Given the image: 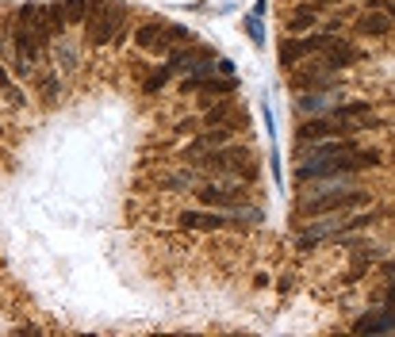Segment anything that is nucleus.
Wrapping results in <instances>:
<instances>
[{"label": "nucleus", "mask_w": 395, "mask_h": 337, "mask_svg": "<svg viewBox=\"0 0 395 337\" xmlns=\"http://www.w3.org/2000/svg\"><path fill=\"white\" fill-rule=\"evenodd\" d=\"M368 203L365 188H353V184H337V188H327V192H315V200L299 203V215L303 219H315V215H342V211H357Z\"/></svg>", "instance_id": "f257e3e1"}, {"label": "nucleus", "mask_w": 395, "mask_h": 337, "mask_svg": "<svg viewBox=\"0 0 395 337\" xmlns=\"http://www.w3.org/2000/svg\"><path fill=\"white\" fill-rule=\"evenodd\" d=\"M127 8L119 0H88V16H85V31L92 46H107L123 31Z\"/></svg>", "instance_id": "f03ea898"}, {"label": "nucleus", "mask_w": 395, "mask_h": 337, "mask_svg": "<svg viewBox=\"0 0 395 337\" xmlns=\"http://www.w3.org/2000/svg\"><path fill=\"white\" fill-rule=\"evenodd\" d=\"M196 165H207L215 173H231V176H253L257 165H253L250 146H219L212 154H192Z\"/></svg>", "instance_id": "7ed1b4c3"}, {"label": "nucleus", "mask_w": 395, "mask_h": 337, "mask_svg": "<svg viewBox=\"0 0 395 337\" xmlns=\"http://www.w3.org/2000/svg\"><path fill=\"white\" fill-rule=\"evenodd\" d=\"M368 215H357V219H330V222H315L307 234H299V245H315L322 238H334V234H346V230H357V226H368Z\"/></svg>", "instance_id": "20e7f679"}, {"label": "nucleus", "mask_w": 395, "mask_h": 337, "mask_svg": "<svg viewBox=\"0 0 395 337\" xmlns=\"http://www.w3.org/2000/svg\"><path fill=\"white\" fill-rule=\"evenodd\" d=\"M135 42H138L142 50H150V54H165V50L173 46V27H169V23H162V20L142 23V27L135 31Z\"/></svg>", "instance_id": "39448f33"}, {"label": "nucleus", "mask_w": 395, "mask_h": 337, "mask_svg": "<svg viewBox=\"0 0 395 337\" xmlns=\"http://www.w3.org/2000/svg\"><path fill=\"white\" fill-rule=\"evenodd\" d=\"M346 135H357L349 123H334V119H307L299 126V142H322V138H346Z\"/></svg>", "instance_id": "423d86ee"}, {"label": "nucleus", "mask_w": 395, "mask_h": 337, "mask_svg": "<svg viewBox=\"0 0 395 337\" xmlns=\"http://www.w3.org/2000/svg\"><path fill=\"white\" fill-rule=\"evenodd\" d=\"M242 200H246V188H215V184H203L200 188V203H207V207H215V211H234V207H242Z\"/></svg>", "instance_id": "0eeeda50"}, {"label": "nucleus", "mask_w": 395, "mask_h": 337, "mask_svg": "<svg viewBox=\"0 0 395 337\" xmlns=\"http://www.w3.org/2000/svg\"><path fill=\"white\" fill-rule=\"evenodd\" d=\"M181 226H184V230H227V226H231V215H219V211H184L181 215Z\"/></svg>", "instance_id": "6e6552de"}, {"label": "nucleus", "mask_w": 395, "mask_h": 337, "mask_svg": "<svg viewBox=\"0 0 395 337\" xmlns=\"http://www.w3.org/2000/svg\"><path fill=\"white\" fill-rule=\"evenodd\" d=\"M234 88H238V81L227 77V81H215V77H188L181 81V92L188 96V92H215V96H231Z\"/></svg>", "instance_id": "1a4fd4ad"}, {"label": "nucleus", "mask_w": 395, "mask_h": 337, "mask_svg": "<svg viewBox=\"0 0 395 337\" xmlns=\"http://www.w3.org/2000/svg\"><path fill=\"white\" fill-rule=\"evenodd\" d=\"M322 50H327V58H322V62H327L330 69H342V66H353V62H361V50H357L353 42L334 39V35H330V42H327Z\"/></svg>", "instance_id": "9d476101"}, {"label": "nucleus", "mask_w": 395, "mask_h": 337, "mask_svg": "<svg viewBox=\"0 0 395 337\" xmlns=\"http://www.w3.org/2000/svg\"><path fill=\"white\" fill-rule=\"evenodd\" d=\"M357 334H387V329H395V307L387 303V310H380V314H365L357 318Z\"/></svg>", "instance_id": "9b49d317"}, {"label": "nucleus", "mask_w": 395, "mask_h": 337, "mask_svg": "<svg viewBox=\"0 0 395 337\" xmlns=\"http://www.w3.org/2000/svg\"><path fill=\"white\" fill-rule=\"evenodd\" d=\"M392 16L387 12H365L361 20H357V35H372V39H380V35H387L392 31Z\"/></svg>", "instance_id": "f8f14e48"}, {"label": "nucleus", "mask_w": 395, "mask_h": 337, "mask_svg": "<svg viewBox=\"0 0 395 337\" xmlns=\"http://www.w3.org/2000/svg\"><path fill=\"white\" fill-rule=\"evenodd\" d=\"M54 8H58V16L66 20V27H69V23H81L88 16V0H58Z\"/></svg>", "instance_id": "ddd939ff"}, {"label": "nucleus", "mask_w": 395, "mask_h": 337, "mask_svg": "<svg viewBox=\"0 0 395 337\" xmlns=\"http://www.w3.org/2000/svg\"><path fill=\"white\" fill-rule=\"evenodd\" d=\"M234 119H242V111L227 100V104H219V107H212L207 116H203V123L207 126H227V123H234Z\"/></svg>", "instance_id": "4468645a"}, {"label": "nucleus", "mask_w": 395, "mask_h": 337, "mask_svg": "<svg viewBox=\"0 0 395 337\" xmlns=\"http://www.w3.org/2000/svg\"><path fill=\"white\" fill-rule=\"evenodd\" d=\"M318 23V12L315 8H307V4H303V8H296L288 16V31H307V27H315Z\"/></svg>", "instance_id": "2eb2a0df"}, {"label": "nucleus", "mask_w": 395, "mask_h": 337, "mask_svg": "<svg viewBox=\"0 0 395 337\" xmlns=\"http://www.w3.org/2000/svg\"><path fill=\"white\" fill-rule=\"evenodd\" d=\"M327 104H330V107L337 104L334 92H315V96H303V100H299V111H322Z\"/></svg>", "instance_id": "dca6fc26"}, {"label": "nucleus", "mask_w": 395, "mask_h": 337, "mask_svg": "<svg viewBox=\"0 0 395 337\" xmlns=\"http://www.w3.org/2000/svg\"><path fill=\"white\" fill-rule=\"evenodd\" d=\"M303 54V39H288L284 46H280V66H296V58Z\"/></svg>", "instance_id": "f3484780"}, {"label": "nucleus", "mask_w": 395, "mask_h": 337, "mask_svg": "<svg viewBox=\"0 0 395 337\" xmlns=\"http://www.w3.org/2000/svg\"><path fill=\"white\" fill-rule=\"evenodd\" d=\"M246 31H250L253 46H265V27H261V20H257V16H250V20H246Z\"/></svg>", "instance_id": "a211bd4d"}, {"label": "nucleus", "mask_w": 395, "mask_h": 337, "mask_svg": "<svg viewBox=\"0 0 395 337\" xmlns=\"http://www.w3.org/2000/svg\"><path fill=\"white\" fill-rule=\"evenodd\" d=\"M215 69H219V73H227V77H231V73H234V66H231V62H227V58H219V62H215Z\"/></svg>", "instance_id": "6ab92c4d"}, {"label": "nucleus", "mask_w": 395, "mask_h": 337, "mask_svg": "<svg viewBox=\"0 0 395 337\" xmlns=\"http://www.w3.org/2000/svg\"><path fill=\"white\" fill-rule=\"evenodd\" d=\"M265 8H269V0H257V4H253V16H265Z\"/></svg>", "instance_id": "aec40b11"}, {"label": "nucleus", "mask_w": 395, "mask_h": 337, "mask_svg": "<svg viewBox=\"0 0 395 337\" xmlns=\"http://www.w3.org/2000/svg\"><path fill=\"white\" fill-rule=\"evenodd\" d=\"M0 88H4V92L12 88V81H8V73H4V69H0Z\"/></svg>", "instance_id": "412c9836"}, {"label": "nucleus", "mask_w": 395, "mask_h": 337, "mask_svg": "<svg viewBox=\"0 0 395 337\" xmlns=\"http://www.w3.org/2000/svg\"><path fill=\"white\" fill-rule=\"evenodd\" d=\"M4 42H8V39H4V20H0V50H4Z\"/></svg>", "instance_id": "4be33fe9"}]
</instances>
